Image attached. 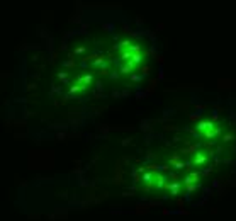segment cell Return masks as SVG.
Listing matches in <instances>:
<instances>
[{"mask_svg":"<svg viewBox=\"0 0 236 221\" xmlns=\"http://www.w3.org/2000/svg\"><path fill=\"white\" fill-rule=\"evenodd\" d=\"M235 155V119L214 109L194 111L139 153L129 170L131 191L150 199L189 201L216 182Z\"/></svg>","mask_w":236,"mask_h":221,"instance_id":"6da1fadb","label":"cell"},{"mask_svg":"<svg viewBox=\"0 0 236 221\" xmlns=\"http://www.w3.org/2000/svg\"><path fill=\"white\" fill-rule=\"evenodd\" d=\"M153 44L139 31L107 27L65 43L53 89L71 101L124 97L148 80Z\"/></svg>","mask_w":236,"mask_h":221,"instance_id":"7a4b0ae2","label":"cell"}]
</instances>
